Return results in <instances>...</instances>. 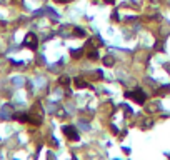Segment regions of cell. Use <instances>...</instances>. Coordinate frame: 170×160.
<instances>
[{"label": "cell", "instance_id": "4", "mask_svg": "<svg viewBox=\"0 0 170 160\" xmlns=\"http://www.w3.org/2000/svg\"><path fill=\"white\" fill-rule=\"evenodd\" d=\"M75 85H77V87H88V83L83 82L82 78H75Z\"/></svg>", "mask_w": 170, "mask_h": 160}, {"label": "cell", "instance_id": "2", "mask_svg": "<svg viewBox=\"0 0 170 160\" xmlns=\"http://www.w3.org/2000/svg\"><path fill=\"white\" fill-rule=\"evenodd\" d=\"M63 132H65V135H67L70 140H78V135H77V132H75V129L73 127H63Z\"/></svg>", "mask_w": 170, "mask_h": 160}, {"label": "cell", "instance_id": "6", "mask_svg": "<svg viewBox=\"0 0 170 160\" xmlns=\"http://www.w3.org/2000/svg\"><path fill=\"white\" fill-rule=\"evenodd\" d=\"M105 2H107V4H113V2H115V0H105Z\"/></svg>", "mask_w": 170, "mask_h": 160}, {"label": "cell", "instance_id": "1", "mask_svg": "<svg viewBox=\"0 0 170 160\" xmlns=\"http://www.w3.org/2000/svg\"><path fill=\"white\" fill-rule=\"evenodd\" d=\"M127 97H132L137 103H144L145 98H147V95H145L142 90H135V92H129L127 93Z\"/></svg>", "mask_w": 170, "mask_h": 160}, {"label": "cell", "instance_id": "5", "mask_svg": "<svg viewBox=\"0 0 170 160\" xmlns=\"http://www.w3.org/2000/svg\"><path fill=\"white\" fill-rule=\"evenodd\" d=\"M112 63H113V58H112V57H107V58H105V65H112Z\"/></svg>", "mask_w": 170, "mask_h": 160}, {"label": "cell", "instance_id": "3", "mask_svg": "<svg viewBox=\"0 0 170 160\" xmlns=\"http://www.w3.org/2000/svg\"><path fill=\"white\" fill-rule=\"evenodd\" d=\"M25 45L30 47V48H37V38L33 33H28V35L25 37Z\"/></svg>", "mask_w": 170, "mask_h": 160}]
</instances>
